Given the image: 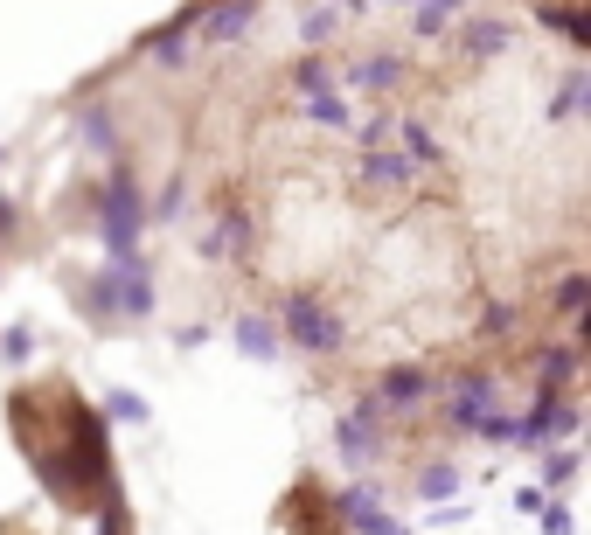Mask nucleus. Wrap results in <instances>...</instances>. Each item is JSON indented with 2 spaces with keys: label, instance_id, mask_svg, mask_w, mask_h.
<instances>
[{
  "label": "nucleus",
  "instance_id": "f257e3e1",
  "mask_svg": "<svg viewBox=\"0 0 591 535\" xmlns=\"http://www.w3.org/2000/svg\"><path fill=\"white\" fill-rule=\"evenodd\" d=\"M341 515H348V529H362V535H390V515H383L369 494H348V501H341Z\"/></svg>",
  "mask_w": 591,
  "mask_h": 535
},
{
  "label": "nucleus",
  "instance_id": "f03ea898",
  "mask_svg": "<svg viewBox=\"0 0 591 535\" xmlns=\"http://www.w3.org/2000/svg\"><path fill=\"white\" fill-rule=\"evenodd\" d=\"M418 487H425V494H452V466H432V473H425Z\"/></svg>",
  "mask_w": 591,
  "mask_h": 535
}]
</instances>
